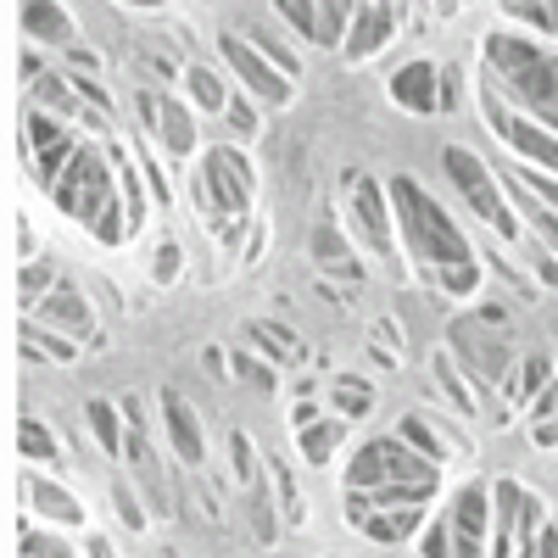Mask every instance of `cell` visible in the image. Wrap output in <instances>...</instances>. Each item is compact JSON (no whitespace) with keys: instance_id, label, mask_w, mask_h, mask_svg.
<instances>
[{"instance_id":"cell-9","label":"cell","mask_w":558,"mask_h":558,"mask_svg":"<svg viewBox=\"0 0 558 558\" xmlns=\"http://www.w3.org/2000/svg\"><path fill=\"white\" fill-rule=\"evenodd\" d=\"M486 107H492V123H497V134L508 140V146L525 151V157H536L542 168L558 173V140H553V134H542L536 123H525V118H514V112H502L497 101H486Z\"/></svg>"},{"instance_id":"cell-50","label":"cell","mask_w":558,"mask_h":558,"mask_svg":"<svg viewBox=\"0 0 558 558\" xmlns=\"http://www.w3.org/2000/svg\"><path fill=\"white\" fill-rule=\"evenodd\" d=\"M89 558H112V547L107 542H89Z\"/></svg>"},{"instance_id":"cell-12","label":"cell","mask_w":558,"mask_h":558,"mask_svg":"<svg viewBox=\"0 0 558 558\" xmlns=\"http://www.w3.org/2000/svg\"><path fill=\"white\" fill-rule=\"evenodd\" d=\"M162 425H168V436H173V452L184 458V463H202V425H196V413H191V402H184L179 391H162Z\"/></svg>"},{"instance_id":"cell-16","label":"cell","mask_w":558,"mask_h":558,"mask_svg":"<svg viewBox=\"0 0 558 558\" xmlns=\"http://www.w3.org/2000/svg\"><path fill=\"white\" fill-rule=\"evenodd\" d=\"M129 463H134L140 486L151 492V508H157V514H168V486H162V475H157V458H151V447H146V436H140V430H129Z\"/></svg>"},{"instance_id":"cell-11","label":"cell","mask_w":558,"mask_h":558,"mask_svg":"<svg viewBox=\"0 0 558 558\" xmlns=\"http://www.w3.org/2000/svg\"><path fill=\"white\" fill-rule=\"evenodd\" d=\"M357 7H341V0H336V7H307V0H286V7H279V17H291L307 39H318V45H336L341 39V23L352 17Z\"/></svg>"},{"instance_id":"cell-25","label":"cell","mask_w":558,"mask_h":558,"mask_svg":"<svg viewBox=\"0 0 558 558\" xmlns=\"http://www.w3.org/2000/svg\"><path fill=\"white\" fill-rule=\"evenodd\" d=\"M252 341H263L274 357H296L302 347H296V336L286 330V324H252Z\"/></svg>"},{"instance_id":"cell-1","label":"cell","mask_w":558,"mask_h":558,"mask_svg":"<svg viewBox=\"0 0 558 558\" xmlns=\"http://www.w3.org/2000/svg\"><path fill=\"white\" fill-rule=\"evenodd\" d=\"M486 57H492L497 78L514 89V96H520L547 129H558V62L542 57L536 45L514 39V34H492V39H486Z\"/></svg>"},{"instance_id":"cell-40","label":"cell","mask_w":558,"mask_h":558,"mask_svg":"<svg viewBox=\"0 0 558 558\" xmlns=\"http://www.w3.org/2000/svg\"><path fill=\"white\" fill-rule=\"evenodd\" d=\"M45 286H51V268H28V274H23V302H34Z\"/></svg>"},{"instance_id":"cell-17","label":"cell","mask_w":558,"mask_h":558,"mask_svg":"<svg viewBox=\"0 0 558 558\" xmlns=\"http://www.w3.org/2000/svg\"><path fill=\"white\" fill-rule=\"evenodd\" d=\"M28 502L39 508V514L62 520V525H78V520H84L78 497H68V492H62V486H51V481H28Z\"/></svg>"},{"instance_id":"cell-35","label":"cell","mask_w":558,"mask_h":558,"mask_svg":"<svg viewBox=\"0 0 558 558\" xmlns=\"http://www.w3.org/2000/svg\"><path fill=\"white\" fill-rule=\"evenodd\" d=\"M23 558H78V553H68L62 542H45V536H28V542H23Z\"/></svg>"},{"instance_id":"cell-22","label":"cell","mask_w":558,"mask_h":558,"mask_svg":"<svg viewBox=\"0 0 558 558\" xmlns=\"http://www.w3.org/2000/svg\"><path fill=\"white\" fill-rule=\"evenodd\" d=\"M23 23H28V34H39V39H62V34H68V12H62V7H23Z\"/></svg>"},{"instance_id":"cell-39","label":"cell","mask_w":558,"mask_h":558,"mask_svg":"<svg viewBox=\"0 0 558 558\" xmlns=\"http://www.w3.org/2000/svg\"><path fill=\"white\" fill-rule=\"evenodd\" d=\"M514 17H531V23H542V28H553L558 34V7H508Z\"/></svg>"},{"instance_id":"cell-15","label":"cell","mask_w":558,"mask_h":558,"mask_svg":"<svg viewBox=\"0 0 558 558\" xmlns=\"http://www.w3.org/2000/svg\"><path fill=\"white\" fill-rule=\"evenodd\" d=\"M357 17V28H352V39H347V57H368L375 45H386L391 34H397V7H357L352 12Z\"/></svg>"},{"instance_id":"cell-18","label":"cell","mask_w":558,"mask_h":558,"mask_svg":"<svg viewBox=\"0 0 558 558\" xmlns=\"http://www.w3.org/2000/svg\"><path fill=\"white\" fill-rule=\"evenodd\" d=\"M45 318H57V324H68L73 336H89V307H84V296L78 291H51L45 296Z\"/></svg>"},{"instance_id":"cell-2","label":"cell","mask_w":558,"mask_h":558,"mask_svg":"<svg viewBox=\"0 0 558 558\" xmlns=\"http://www.w3.org/2000/svg\"><path fill=\"white\" fill-rule=\"evenodd\" d=\"M391 196L402 207V229H408V246L430 263V274L441 268H470V246H463V235L452 229V218L418 191L413 179H391Z\"/></svg>"},{"instance_id":"cell-41","label":"cell","mask_w":558,"mask_h":558,"mask_svg":"<svg viewBox=\"0 0 558 558\" xmlns=\"http://www.w3.org/2000/svg\"><path fill=\"white\" fill-rule=\"evenodd\" d=\"M425 558H452V547H447V525L425 531Z\"/></svg>"},{"instance_id":"cell-10","label":"cell","mask_w":558,"mask_h":558,"mask_svg":"<svg viewBox=\"0 0 558 558\" xmlns=\"http://www.w3.org/2000/svg\"><path fill=\"white\" fill-rule=\"evenodd\" d=\"M486 514H492V497L481 486H470L452 508V531H458V547L452 558H481V531H486Z\"/></svg>"},{"instance_id":"cell-7","label":"cell","mask_w":558,"mask_h":558,"mask_svg":"<svg viewBox=\"0 0 558 558\" xmlns=\"http://www.w3.org/2000/svg\"><path fill=\"white\" fill-rule=\"evenodd\" d=\"M202 184L218 202V213H246V202H252V168H246L241 151H207Z\"/></svg>"},{"instance_id":"cell-42","label":"cell","mask_w":558,"mask_h":558,"mask_svg":"<svg viewBox=\"0 0 558 558\" xmlns=\"http://www.w3.org/2000/svg\"><path fill=\"white\" fill-rule=\"evenodd\" d=\"M179 274V252H173V241H162V252H157V279H173Z\"/></svg>"},{"instance_id":"cell-31","label":"cell","mask_w":558,"mask_h":558,"mask_svg":"<svg viewBox=\"0 0 558 558\" xmlns=\"http://www.w3.org/2000/svg\"><path fill=\"white\" fill-rule=\"evenodd\" d=\"M402 441L413 447V452H425V458H441V447H436V436L418 425V418H402Z\"/></svg>"},{"instance_id":"cell-37","label":"cell","mask_w":558,"mask_h":558,"mask_svg":"<svg viewBox=\"0 0 558 558\" xmlns=\"http://www.w3.org/2000/svg\"><path fill=\"white\" fill-rule=\"evenodd\" d=\"M252 525H257V542H274V520H268V497L252 492Z\"/></svg>"},{"instance_id":"cell-38","label":"cell","mask_w":558,"mask_h":558,"mask_svg":"<svg viewBox=\"0 0 558 558\" xmlns=\"http://www.w3.org/2000/svg\"><path fill=\"white\" fill-rule=\"evenodd\" d=\"M235 375H241V380H252L257 391H268V386H274V375H268L263 363H252V357H235Z\"/></svg>"},{"instance_id":"cell-19","label":"cell","mask_w":558,"mask_h":558,"mask_svg":"<svg viewBox=\"0 0 558 558\" xmlns=\"http://www.w3.org/2000/svg\"><path fill=\"white\" fill-rule=\"evenodd\" d=\"M313 257H318L324 268H336V274L357 279V263H352V252H347V241L336 235V229H318V235H313Z\"/></svg>"},{"instance_id":"cell-45","label":"cell","mask_w":558,"mask_h":558,"mask_svg":"<svg viewBox=\"0 0 558 558\" xmlns=\"http://www.w3.org/2000/svg\"><path fill=\"white\" fill-rule=\"evenodd\" d=\"M28 347H45V352H51V357H73V347H68V341H51V336H34V330H28Z\"/></svg>"},{"instance_id":"cell-44","label":"cell","mask_w":558,"mask_h":558,"mask_svg":"<svg viewBox=\"0 0 558 558\" xmlns=\"http://www.w3.org/2000/svg\"><path fill=\"white\" fill-rule=\"evenodd\" d=\"M525 207H531V218H536V229H542V235H547V241L558 246V218H553V213H542L536 202H525Z\"/></svg>"},{"instance_id":"cell-49","label":"cell","mask_w":558,"mask_h":558,"mask_svg":"<svg viewBox=\"0 0 558 558\" xmlns=\"http://www.w3.org/2000/svg\"><path fill=\"white\" fill-rule=\"evenodd\" d=\"M375 336H380V341H391V352L402 347V330H397V324H380V330H375Z\"/></svg>"},{"instance_id":"cell-34","label":"cell","mask_w":558,"mask_h":558,"mask_svg":"<svg viewBox=\"0 0 558 558\" xmlns=\"http://www.w3.org/2000/svg\"><path fill=\"white\" fill-rule=\"evenodd\" d=\"M475 279H481L475 268H441V274H436V286H447L452 296H463V291H475Z\"/></svg>"},{"instance_id":"cell-47","label":"cell","mask_w":558,"mask_h":558,"mask_svg":"<svg viewBox=\"0 0 558 558\" xmlns=\"http://www.w3.org/2000/svg\"><path fill=\"white\" fill-rule=\"evenodd\" d=\"M229 123H235V129L246 134V129H252L257 118H252V107H246V101H229Z\"/></svg>"},{"instance_id":"cell-4","label":"cell","mask_w":558,"mask_h":558,"mask_svg":"<svg viewBox=\"0 0 558 558\" xmlns=\"http://www.w3.org/2000/svg\"><path fill=\"white\" fill-rule=\"evenodd\" d=\"M436 458H425V452H408L402 441H375V447H363L357 458H352V470H347V481L357 486V492H375V486H386V481H408V486H436Z\"/></svg>"},{"instance_id":"cell-43","label":"cell","mask_w":558,"mask_h":558,"mask_svg":"<svg viewBox=\"0 0 558 558\" xmlns=\"http://www.w3.org/2000/svg\"><path fill=\"white\" fill-rule=\"evenodd\" d=\"M235 475H241V481L257 475V470H252V447H246V436H235Z\"/></svg>"},{"instance_id":"cell-29","label":"cell","mask_w":558,"mask_h":558,"mask_svg":"<svg viewBox=\"0 0 558 558\" xmlns=\"http://www.w3.org/2000/svg\"><path fill=\"white\" fill-rule=\"evenodd\" d=\"M28 140H34L39 151H51V146H62L68 134H62V129H57L51 118H45V112H34V118H28Z\"/></svg>"},{"instance_id":"cell-24","label":"cell","mask_w":558,"mask_h":558,"mask_svg":"<svg viewBox=\"0 0 558 558\" xmlns=\"http://www.w3.org/2000/svg\"><path fill=\"white\" fill-rule=\"evenodd\" d=\"M89 425H96L101 447L107 452H123V436H118V408L112 402H89Z\"/></svg>"},{"instance_id":"cell-6","label":"cell","mask_w":558,"mask_h":558,"mask_svg":"<svg viewBox=\"0 0 558 558\" xmlns=\"http://www.w3.org/2000/svg\"><path fill=\"white\" fill-rule=\"evenodd\" d=\"M447 157V173H452V184H458V191L463 196H470V207L492 223V229H502V235H520V229H514V218H508L502 213V202H497V184H492V173L470 157V151H463V146H447L441 151Z\"/></svg>"},{"instance_id":"cell-5","label":"cell","mask_w":558,"mask_h":558,"mask_svg":"<svg viewBox=\"0 0 558 558\" xmlns=\"http://www.w3.org/2000/svg\"><path fill=\"white\" fill-rule=\"evenodd\" d=\"M57 207L73 213V218L89 223V229H96V223L118 207L112 184H107V168H101L96 151H78V157L68 162V173H62V184H57Z\"/></svg>"},{"instance_id":"cell-28","label":"cell","mask_w":558,"mask_h":558,"mask_svg":"<svg viewBox=\"0 0 558 558\" xmlns=\"http://www.w3.org/2000/svg\"><path fill=\"white\" fill-rule=\"evenodd\" d=\"M17 441H23V452H28V458H57V441L45 436V425H34V418H23Z\"/></svg>"},{"instance_id":"cell-32","label":"cell","mask_w":558,"mask_h":558,"mask_svg":"<svg viewBox=\"0 0 558 558\" xmlns=\"http://www.w3.org/2000/svg\"><path fill=\"white\" fill-rule=\"evenodd\" d=\"M436 380L447 386V397H452V402H458L463 413H475V397H470V391L458 386V375H452V363H447V357H436Z\"/></svg>"},{"instance_id":"cell-20","label":"cell","mask_w":558,"mask_h":558,"mask_svg":"<svg viewBox=\"0 0 558 558\" xmlns=\"http://www.w3.org/2000/svg\"><path fill=\"white\" fill-rule=\"evenodd\" d=\"M547 352H531L520 368H514V380H508V397H514V402H525V397H536L542 391V380H547Z\"/></svg>"},{"instance_id":"cell-27","label":"cell","mask_w":558,"mask_h":558,"mask_svg":"<svg viewBox=\"0 0 558 558\" xmlns=\"http://www.w3.org/2000/svg\"><path fill=\"white\" fill-rule=\"evenodd\" d=\"M268 470H274V481H279V502H286V520H296V525H302V514H307V508H302V497H296V481H291V470H286V463H268Z\"/></svg>"},{"instance_id":"cell-8","label":"cell","mask_w":558,"mask_h":558,"mask_svg":"<svg viewBox=\"0 0 558 558\" xmlns=\"http://www.w3.org/2000/svg\"><path fill=\"white\" fill-rule=\"evenodd\" d=\"M223 62L241 73V84L257 89V101H268V107H286V101H291V84L279 78V73H268V62L252 51L241 34H223Z\"/></svg>"},{"instance_id":"cell-33","label":"cell","mask_w":558,"mask_h":558,"mask_svg":"<svg viewBox=\"0 0 558 558\" xmlns=\"http://www.w3.org/2000/svg\"><path fill=\"white\" fill-rule=\"evenodd\" d=\"M191 84H196V101H202V107H223V84H218V73L196 68V73H191Z\"/></svg>"},{"instance_id":"cell-21","label":"cell","mask_w":558,"mask_h":558,"mask_svg":"<svg viewBox=\"0 0 558 558\" xmlns=\"http://www.w3.org/2000/svg\"><path fill=\"white\" fill-rule=\"evenodd\" d=\"M162 146H168V157H184V151L196 146L191 118H184V107H173V101H168V118H162Z\"/></svg>"},{"instance_id":"cell-3","label":"cell","mask_w":558,"mask_h":558,"mask_svg":"<svg viewBox=\"0 0 558 558\" xmlns=\"http://www.w3.org/2000/svg\"><path fill=\"white\" fill-rule=\"evenodd\" d=\"M452 352L470 363L475 380H502V375H508V357H514L502 307H481V313H470V318H458V324H452Z\"/></svg>"},{"instance_id":"cell-30","label":"cell","mask_w":558,"mask_h":558,"mask_svg":"<svg viewBox=\"0 0 558 558\" xmlns=\"http://www.w3.org/2000/svg\"><path fill=\"white\" fill-rule=\"evenodd\" d=\"M368 402H375V397H368L363 386H347V380L336 386V408H341L347 418H363V413H368Z\"/></svg>"},{"instance_id":"cell-36","label":"cell","mask_w":558,"mask_h":558,"mask_svg":"<svg viewBox=\"0 0 558 558\" xmlns=\"http://www.w3.org/2000/svg\"><path fill=\"white\" fill-rule=\"evenodd\" d=\"M520 184H525V191H536V196H547V207L558 213V184L547 179V173H514Z\"/></svg>"},{"instance_id":"cell-13","label":"cell","mask_w":558,"mask_h":558,"mask_svg":"<svg viewBox=\"0 0 558 558\" xmlns=\"http://www.w3.org/2000/svg\"><path fill=\"white\" fill-rule=\"evenodd\" d=\"M352 196H357V218H363V229H368V241H375V252L380 257H391V229H386V191L375 179H352Z\"/></svg>"},{"instance_id":"cell-23","label":"cell","mask_w":558,"mask_h":558,"mask_svg":"<svg viewBox=\"0 0 558 558\" xmlns=\"http://www.w3.org/2000/svg\"><path fill=\"white\" fill-rule=\"evenodd\" d=\"M341 436H347V425H336V418H330V425H307V430H302V452H307L313 463H324Z\"/></svg>"},{"instance_id":"cell-48","label":"cell","mask_w":558,"mask_h":558,"mask_svg":"<svg viewBox=\"0 0 558 558\" xmlns=\"http://www.w3.org/2000/svg\"><path fill=\"white\" fill-rule=\"evenodd\" d=\"M536 558H558V531H542V542H536Z\"/></svg>"},{"instance_id":"cell-14","label":"cell","mask_w":558,"mask_h":558,"mask_svg":"<svg viewBox=\"0 0 558 558\" xmlns=\"http://www.w3.org/2000/svg\"><path fill=\"white\" fill-rule=\"evenodd\" d=\"M391 101H402L408 112H436V68L430 62H413V68H402L397 78H391Z\"/></svg>"},{"instance_id":"cell-46","label":"cell","mask_w":558,"mask_h":558,"mask_svg":"<svg viewBox=\"0 0 558 558\" xmlns=\"http://www.w3.org/2000/svg\"><path fill=\"white\" fill-rule=\"evenodd\" d=\"M118 508H123V520H129L134 531H140V525H146V514H140V508H134V497H129L123 486H118Z\"/></svg>"},{"instance_id":"cell-26","label":"cell","mask_w":558,"mask_h":558,"mask_svg":"<svg viewBox=\"0 0 558 558\" xmlns=\"http://www.w3.org/2000/svg\"><path fill=\"white\" fill-rule=\"evenodd\" d=\"M413 525H418L413 508H408V514H391V520H363V531L375 536V542H397V536H408Z\"/></svg>"}]
</instances>
